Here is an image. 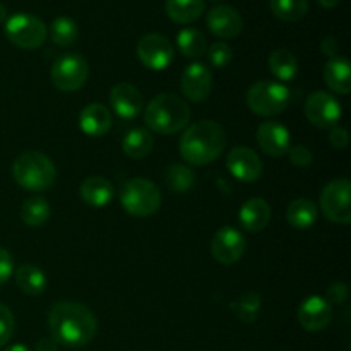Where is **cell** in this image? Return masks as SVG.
I'll return each instance as SVG.
<instances>
[{
  "label": "cell",
  "instance_id": "cell-26",
  "mask_svg": "<svg viewBox=\"0 0 351 351\" xmlns=\"http://www.w3.org/2000/svg\"><path fill=\"white\" fill-rule=\"evenodd\" d=\"M16 283L21 291L34 297V295L43 293L45 288H47L48 280L47 274H45L40 267L31 266V264H24V266L17 267Z\"/></svg>",
  "mask_w": 351,
  "mask_h": 351
},
{
  "label": "cell",
  "instance_id": "cell-20",
  "mask_svg": "<svg viewBox=\"0 0 351 351\" xmlns=\"http://www.w3.org/2000/svg\"><path fill=\"white\" fill-rule=\"evenodd\" d=\"M240 225L245 232H263L271 221V208L263 197H252L240 208Z\"/></svg>",
  "mask_w": 351,
  "mask_h": 351
},
{
  "label": "cell",
  "instance_id": "cell-23",
  "mask_svg": "<svg viewBox=\"0 0 351 351\" xmlns=\"http://www.w3.org/2000/svg\"><path fill=\"white\" fill-rule=\"evenodd\" d=\"M153 134L147 129H143V127H137V129H132L130 132H127V136L122 141L123 153L129 158H132V160H143V158H146L153 151Z\"/></svg>",
  "mask_w": 351,
  "mask_h": 351
},
{
  "label": "cell",
  "instance_id": "cell-44",
  "mask_svg": "<svg viewBox=\"0 0 351 351\" xmlns=\"http://www.w3.org/2000/svg\"><path fill=\"white\" fill-rule=\"evenodd\" d=\"M5 351H31V350L24 345H12V346H9Z\"/></svg>",
  "mask_w": 351,
  "mask_h": 351
},
{
  "label": "cell",
  "instance_id": "cell-5",
  "mask_svg": "<svg viewBox=\"0 0 351 351\" xmlns=\"http://www.w3.org/2000/svg\"><path fill=\"white\" fill-rule=\"evenodd\" d=\"M120 204L129 215L147 218L160 209L161 194L151 180L130 178L120 189Z\"/></svg>",
  "mask_w": 351,
  "mask_h": 351
},
{
  "label": "cell",
  "instance_id": "cell-11",
  "mask_svg": "<svg viewBox=\"0 0 351 351\" xmlns=\"http://www.w3.org/2000/svg\"><path fill=\"white\" fill-rule=\"evenodd\" d=\"M137 55L143 65L151 71H165L173 62L175 51L170 40L161 34H144L137 43Z\"/></svg>",
  "mask_w": 351,
  "mask_h": 351
},
{
  "label": "cell",
  "instance_id": "cell-10",
  "mask_svg": "<svg viewBox=\"0 0 351 351\" xmlns=\"http://www.w3.org/2000/svg\"><path fill=\"white\" fill-rule=\"evenodd\" d=\"M341 103L326 91H315L305 101V117L317 129H335L341 120Z\"/></svg>",
  "mask_w": 351,
  "mask_h": 351
},
{
  "label": "cell",
  "instance_id": "cell-16",
  "mask_svg": "<svg viewBox=\"0 0 351 351\" xmlns=\"http://www.w3.org/2000/svg\"><path fill=\"white\" fill-rule=\"evenodd\" d=\"M182 93L191 101H204L213 89V75L206 65L191 64L182 74Z\"/></svg>",
  "mask_w": 351,
  "mask_h": 351
},
{
  "label": "cell",
  "instance_id": "cell-32",
  "mask_svg": "<svg viewBox=\"0 0 351 351\" xmlns=\"http://www.w3.org/2000/svg\"><path fill=\"white\" fill-rule=\"evenodd\" d=\"M271 12L281 21L297 23L308 10V0H271Z\"/></svg>",
  "mask_w": 351,
  "mask_h": 351
},
{
  "label": "cell",
  "instance_id": "cell-8",
  "mask_svg": "<svg viewBox=\"0 0 351 351\" xmlns=\"http://www.w3.org/2000/svg\"><path fill=\"white\" fill-rule=\"evenodd\" d=\"M89 75V65L79 53H65L51 65V82L64 93H72L86 84Z\"/></svg>",
  "mask_w": 351,
  "mask_h": 351
},
{
  "label": "cell",
  "instance_id": "cell-30",
  "mask_svg": "<svg viewBox=\"0 0 351 351\" xmlns=\"http://www.w3.org/2000/svg\"><path fill=\"white\" fill-rule=\"evenodd\" d=\"M21 218L27 226H41L50 218V204L45 197L34 195L21 206Z\"/></svg>",
  "mask_w": 351,
  "mask_h": 351
},
{
  "label": "cell",
  "instance_id": "cell-35",
  "mask_svg": "<svg viewBox=\"0 0 351 351\" xmlns=\"http://www.w3.org/2000/svg\"><path fill=\"white\" fill-rule=\"evenodd\" d=\"M14 326H16V322H14V315L10 308L0 304V348L10 341L14 335Z\"/></svg>",
  "mask_w": 351,
  "mask_h": 351
},
{
  "label": "cell",
  "instance_id": "cell-33",
  "mask_svg": "<svg viewBox=\"0 0 351 351\" xmlns=\"http://www.w3.org/2000/svg\"><path fill=\"white\" fill-rule=\"evenodd\" d=\"M79 36V27L71 17L60 16L53 19L50 26V38L58 47H71Z\"/></svg>",
  "mask_w": 351,
  "mask_h": 351
},
{
  "label": "cell",
  "instance_id": "cell-38",
  "mask_svg": "<svg viewBox=\"0 0 351 351\" xmlns=\"http://www.w3.org/2000/svg\"><path fill=\"white\" fill-rule=\"evenodd\" d=\"M14 273V263L12 256L9 254V250L2 249L0 247V285L5 283Z\"/></svg>",
  "mask_w": 351,
  "mask_h": 351
},
{
  "label": "cell",
  "instance_id": "cell-3",
  "mask_svg": "<svg viewBox=\"0 0 351 351\" xmlns=\"http://www.w3.org/2000/svg\"><path fill=\"white\" fill-rule=\"evenodd\" d=\"M146 125L161 136L177 134L187 127L191 120V108L178 96L163 93L151 99L144 112Z\"/></svg>",
  "mask_w": 351,
  "mask_h": 351
},
{
  "label": "cell",
  "instance_id": "cell-19",
  "mask_svg": "<svg viewBox=\"0 0 351 351\" xmlns=\"http://www.w3.org/2000/svg\"><path fill=\"white\" fill-rule=\"evenodd\" d=\"M112 113L101 103H91L84 106L79 115V127L89 137H101L112 129Z\"/></svg>",
  "mask_w": 351,
  "mask_h": 351
},
{
  "label": "cell",
  "instance_id": "cell-34",
  "mask_svg": "<svg viewBox=\"0 0 351 351\" xmlns=\"http://www.w3.org/2000/svg\"><path fill=\"white\" fill-rule=\"evenodd\" d=\"M206 51H208V58L209 62H211L213 67H226L233 58L232 47H230L228 43H225V41H216V43H213Z\"/></svg>",
  "mask_w": 351,
  "mask_h": 351
},
{
  "label": "cell",
  "instance_id": "cell-25",
  "mask_svg": "<svg viewBox=\"0 0 351 351\" xmlns=\"http://www.w3.org/2000/svg\"><path fill=\"white\" fill-rule=\"evenodd\" d=\"M168 17L175 23H194L204 12V0H167L165 3Z\"/></svg>",
  "mask_w": 351,
  "mask_h": 351
},
{
  "label": "cell",
  "instance_id": "cell-27",
  "mask_svg": "<svg viewBox=\"0 0 351 351\" xmlns=\"http://www.w3.org/2000/svg\"><path fill=\"white\" fill-rule=\"evenodd\" d=\"M267 64H269V69L274 77L280 79V81H293L298 72L297 57L290 50H287V48L274 50L269 55Z\"/></svg>",
  "mask_w": 351,
  "mask_h": 351
},
{
  "label": "cell",
  "instance_id": "cell-13",
  "mask_svg": "<svg viewBox=\"0 0 351 351\" xmlns=\"http://www.w3.org/2000/svg\"><path fill=\"white\" fill-rule=\"evenodd\" d=\"M226 168L237 180L256 182L263 173V161L250 147L237 146L228 153Z\"/></svg>",
  "mask_w": 351,
  "mask_h": 351
},
{
  "label": "cell",
  "instance_id": "cell-7",
  "mask_svg": "<svg viewBox=\"0 0 351 351\" xmlns=\"http://www.w3.org/2000/svg\"><path fill=\"white\" fill-rule=\"evenodd\" d=\"M3 24H5L3 31H5L7 40L23 50H36L45 43L48 36L47 24L33 14H14V16L7 17Z\"/></svg>",
  "mask_w": 351,
  "mask_h": 351
},
{
  "label": "cell",
  "instance_id": "cell-39",
  "mask_svg": "<svg viewBox=\"0 0 351 351\" xmlns=\"http://www.w3.org/2000/svg\"><path fill=\"white\" fill-rule=\"evenodd\" d=\"M329 143H331V146L336 147V149H345L350 143L348 130L343 129V127H335V129H331V132H329Z\"/></svg>",
  "mask_w": 351,
  "mask_h": 351
},
{
  "label": "cell",
  "instance_id": "cell-22",
  "mask_svg": "<svg viewBox=\"0 0 351 351\" xmlns=\"http://www.w3.org/2000/svg\"><path fill=\"white\" fill-rule=\"evenodd\" d=\"M324 81L331 91L338 95H348L351 91L350 62L343 57H335L326 64Z\"/></svg>",
  "mask_w": 351,
  "mask_h": 351
},
{
  "label": "cell",
  "instance_id": "cell-4",
  "mask_svg": "<svg viewBox=\"0 0 351 351\" xmlns=\"http://www.w3.org/2000/svg\"><path fill=\"white\" fill-rule=\"evenodd\" d=\"M12 177L24 191L43 192L55 184L57 170L50 158L43 153L27 151L12 163Z\"/></svg>",
  "mask_w": 351,
  "mask_h": 351
},
{
  "label": "cell",
  "instance_id": "cell-42",
  "mask_svg": "<svg viewBox=\"0 0 351 351\" xmlns=\"http://www.w3.org/2000/svg\"><path fill=\"white\" fill-rule=\"evenodd\" d=\"M319 5L326 7V9H332V7H336L339 3V0H317Z\"/></svg>",
  "mask_w": 351,
  "mask_h": 351
},
{
  "label": "cell",
  "instance_id": "cell-24",
  "mask_svg": "<svg viewBox=\"0 0 351 351\" xmlns=\"http://www.w3.org/2000/svg\"><path fill=\"white\" fill-rule=\"evenodd\" d=\"M317 206L311 199H295V201L290 202V206L287 209L288 223L297 230L311 228L317 221Z\"/></svg>",
  "mask_w": 351,
  "mask_h": 351
},
{
  "label": "cell",
  "instance_id": "cell-21",
  "mask_svg": "<svg viewBox=\"0 0 351 351\" xmlns=\"http://www.w3.org/2000/svg\"><path fill=\"white\" fill-rule=\"evenodd\" d=\"M82 201L93 208H105L115 197V187L103 177H88L79 189Z\"/></svg>",
  "mask_w": 351,
  "mask_h": 351
},
{
  "label": "cell",
  "instance_id": "cell-14",
  "mask_svg": "<svg viewBox=\"0 0 351 351\" xmlns=\"http://www.w3.org/2000/svg\"><path fill=\"white\" fill-rule=\"evenodd\" d=\"M331 305L326 302V298L319 297V295H312V297L305 298L297 312L300 326L305 331L311 332H317L328 328L329 322H331Z\"/></svg>",
  "mask_w": 351,
  "mask_h": 351
},
{
  "label": "cell",
  "instance_id": "cell-40",
  "mask_svg": "<svg viewBox=\"0 0 351 351\" xmlns=\"http://www.w3.org/2000/svg\"><path fill=\"white\" fill-rule=\"evenodd\" d=\"M321 50H322V53L328 55V57H331V58L338 57V51H339L338 41H336L335 38H324L321 43Z\"/></svg>",
  "mask_w": 351,
  "mask_h": 351
},
{
  "label": "cell",
  "instance_id": "cell-36",
  "mask_svg": "<svg viewBox=\"0 0 351 351\" xmlns=\"http://www.w3.org/2000/svg\"><path fill=\"white\" fill-rule=\"evenodd\" d=\"M288 154H290L291 163H293L295 167H300V168L308 167V165H312V160H314L311 149L302 146V144H297V146L290 147V149H288Z\"/></svg>",
  "mask_w": 351,
  "mask_h": 351
},
{
  "label": "cell",
  "instance_id": "cell-6",
  "mask_svg": "<svg viewBox=\"0 0 351 351\" xmlns=\"http://www.w3.org/2000/svg\"><path fill=\"white\" fill-rule=\"evenodd\" d=\"M290 89L276 81H259L247 91V105L261 117L280 115L290 105Z\"/></svg>",
  "mask_w": 351,
  "mask_h": 351
},
{
  "label": "cell",
  "instance_id": "cell-18",
  "mask_svg": "<svg viewBox=\"0 0 351 351\" xmlns=\"http://www.w3.org/2000/svg\"><path fill=\"white\" fill-rule=\"evenodd\" d=\"M257 144L267 156L280 158L290 149V132L280 122H264L257 129Z\"/></svg>",
  "mask_w": 351,
  "mask_h": 351
},
{
  "label": "cell",
  "instance_id": "cell-1",
  "mask_svg": "<svg viewBox=\"0 0 351 351\" xmlns=\"http://www.w3.org/2000/svg\"><path fill=\"white\" fill-rule=\"evenodd\" d=\"M51 338L67 348H82L93 341L98 329L95 314L77 302H57L48 312Z\"/></svg>",
  "mask_w": 351,
  "mask_h": 351
},
{
  "label": "cell",
  "instance_id": "cell-31",
  "mask_svg": "<svg viewBox=\"0 0 351 351\" xmlns=\"http://www.w3.org/2000/svg\"><path fill=\"white\" fill-rule=\"evenodd\" d=\"M165 180H167L168 189L171 192H177V194H185V192H191L192 187L195 184V175L185 165H170L165 175Z\"/></svg>",
  "mask_w": 351,
  "mask_h": 351
},
{
  "label": "cell",
  "instance_id": "cell-43",
  "mask_svg": "<svg viewBox=\"0 0 351 351\" xmlns=\"http://www.w3.org/2000/svg\"><path fill=\"white\" fill-rule=\"evenodd\" d=\"M7 21V9L2 2H0V24Z\"/></svg>",
  "mask_w": 351,
  "mask_h": 351
},
{
  "label": "cell",
  "instance_id": "cell-29",
  "mask_svg": "<svg viewBox=\"0 0 351 351\" xmlns=\"http://www.w3.org/2000/svg\"><path fill=\"white\" fill-rule=\"evenodd\" d=\"M178 50L189 58H199L206 53L208 50V41L206 36L199 29L194 27H185L178 33L177 36Z\"/></svg>",
  "mask_w": 351,
  "mask_h": 351
},
{
  "label": "cell",
  "instance_id": "cell-28",
  "mask_svg": "<svg viewBox=\"0 0 351 351\" xmlns=\"http://www.w3.org/2000/svg\"><path fill=\"white\" fill-rule=\"evenodd\" d=\"M261 307H263V300H261V295L256 293V291H247V293H243L242 297H239L230 304V308L235 314V317L239 321L245 322V324H250V322L259 317Z\"/></svg>",
  "mask_w": 351,
  "mask_h": 351
},
{
  "label": "cell",
  "instance_id": "cell-9",
  "mask_svg": "<svg viewBox=\"0 0 351 351\" xmlns=\"http://www.w3.org/2000/svg\"><path fill=\"white\" fill-rule=\"evenodd\" d=\"M350 192L351 184L348 178L332 180L322 189L319 204L329 221L339 223V225H348L351 221Z\"/></svg>",
  "mask_w": 351,
  "mask_h": 351
},
{
  "label": "cell",
  "instance_id": "cell-45",
  "mask_svg": "<svg viewBox=\"0 0 351 351\" xmlns=\"http://www.w3.org/2000/svg\"><path fill=\"white\" fill-rule=\"evenodd\" d=\"M213 2H221V0H213Z\"/></svg>",
  "mask_w": 351,
  "mask_h": 351
},
{
  "label": "cell",
  "instance_id": "cell-37",
  "mask_svg": "<svg viewBox=\"0 0 351 351\" xmlns=\"http://www.w3.org/2000/svg\"><path fill=\"white\" fill-rule=\"evenodd\" d=\"M346 298H348V287H346V283H343V281H336V283H332L331 287L328 288V291H326V302H328L329 305H339L343 304Z\"/></svg>",
  "mask_w": 351,
  "mask_h": 351
},
{
  "label": "cell",
  "instance_id": "cell-15",
  "mask_svg": "<svg viewBox=\"0 0 351 351\" xmlns=\"http://www.w3.org/2000/svg\"><path fill=\"white\" fill-rule=\"evenodd\" d=\"M110 105L120 119H136L144 108V98L130 82H120L110 91Z\"/></svg>",
  "mask_w": 351,
  "mask_h": 351
},
{
  "label": "cell",
  "instance_id": "cell-17",
  "mask_svg": "<svg viewBox=\"0 0 351 351\" xmlns=\"http://www.w3.org/2000/svg\"><path fill=\"white\" fill-rule=\"evenodd\" d=\"M208 27L223 40L237 38L243 29L242 16L230 5H216L208 14Z\"/></svg>",
  "mask_w": 351,
  "mask_h": 351
},
{
  "label": "cell",
  "instance_id": "cell-2",
  "mask_svg": "<svg viewBox=\"0 0 351 351\" xmlns=\"http://www.w3.org/2000/svg\"><path fill=\"white\" fill-rule=\"evenodd\" d=\"M226 132L218 122L201 120L185 129L180 137V154L184 161L204 167L221 156L226 147Z\"/></svg>",
  "mask_w": 351,
  "mask_h": 351
},
{
  "label": "cell",
  "instance_id": "cell-12",
  "mask_svg": "<svg viewBox=\"0 0 351 351\" xmlns=\"http://www.w3.org/2000/svg\"><path fill=\"white\" fill-rule=\"evenodd\" d=\"M243 252H245V239L233 226H223L213 237L211 254L219 264L232 266L242 259Z\"/></svg>",
  "mask_w": 351,
  "mask_h": 351
},
{
  "label": "cell",
  "instance_id": "cell-41",
  "mask_svg": "<svg viewBox=\"0 0 351 351\" xmlns=\"http://www.w3.org/2000/svg\"><path fill=\"white\" fill-rule=\"evenodd\" d=\"M58 350V343L55 341L53 338H43L38 341L36 345V351H57Z\"/></svg>",
  "mask_w": 351,
  "mask_h": 351
}]
</instances>
